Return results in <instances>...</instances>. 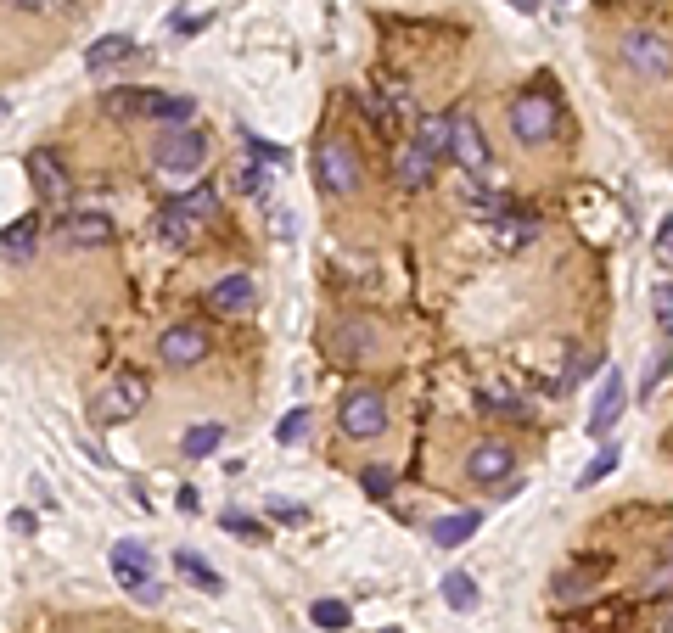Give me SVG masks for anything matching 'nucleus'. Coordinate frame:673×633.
I'll use <instances>...</instances> for the list:
<instances>
[{"label":"nucleus","mask_w":673,"mask_h":633,"mask_svg":"<svg viewBox=\"0 0 673 633\" xmlns=\"http://www.w3.org/2000/svg\"><path fill=\"white\" fill-rule=\"evenodd\" d=\"M107 561H113V583L129 594V600H135V605H158L163 583H158V566H152L146 544H135V538H118Z\"/></svg>","instance_id":"1"},{"label":"nucleus","mask_w":673,"mask_h":633,"mask_svg":"<svg viewBox=\"0 0 673 633\" xmlns=\"http://www.w3.org/2000/svg\"><path fill=\"white\" fill-rule=\"evenodd\" d=\"M561 129V113H556V96L550 90H522L511 101V135L522 146H550Z\"/></svg>","instance_id":"2"},{"label":"nucleus","mask_w":673,"mask_h":633,"mask_svg":"<svg viewBox=\"0 0 673 633\" xmlns=\"http://www.w3.org/2000/svg\"><path fill=\"white\" fill-rule=\"evenodd\" d=\"M141 409H146V376L141 370H118V376L96 393V421L101 426H124V421H135Z\"/></svg>","instance_id":"3"},{"label":"nucleus","mask_w":673,"mask_h":633,"mask_svg":"<svg viewBox=\"0 0 673 633\" xmlns=\"http://www.w3.org/2000/svg\"><path fill=\"white\" fill-rule=\"evenodd\" d=\"M315 180H320V191H331V197H354V191H359L354 146L337 141V135H326V141L315 146Z\"/></svg>","instance_id":"4"},{"label":"nucleus","mask_w":673,"mask_h":633,"mask_svg":"<svg viewBox=\"0 0 673 633\" xmlns=\"http://www.w3.org/2000/svg\"><path fill=\"white\" fill-rule=\"evenodd\" d=\"M158 169L163 174H197L202 163H208V135H202L197 124H174L158 135Z\"/></svg>","instance_id":"5"},{"label":"nucleus","mask_w":673,"mask_h":633,"mask_svg":"<svg viewBox=\"0 0 673 633\" xmlns=\"http://www.w3.org/2000/svg\"><path fill=\"white\" fill-rule=\"evenodd\" d=\"M337 421H343L348 437H382V426H387L382 393H376V387H354V393L337 404Z\"/></svg>","instance_id":"6"},{"label":"nucleus","mask_w":673,"mask_h":633,"mask_svg":"<svg viewBox=\"0 0 673 633\" xmlns=\"http://www.w3.org/2000/svg\"><path fill=\"white\" fill-rule=\"evenodd\" d=\"M623 62H629L640 79H668V73H673V45L662 40V34L634 29L629 40H623Z\"/></svg>","instance_id":"7"},{"label":"nucleus","mask_w":673,"mask_h":633,"mask_svg":"<svg viewBox=\"0 0 673 633\" xmlns=\"http://www.w3.org/2000/svg\"><path fill=\"white\" fill-rule=\"evenodd\" d=\"M158 359L169 370L202 365V359H208V331H202V325H169V331L158 337Z\"/></svg>","instance_id":"8"},{"label":"nucleus","mask_w":673,"mask_h":633,"mask_svg":"<svg viewBox=\"0 0 673 633\" xmlns=\"http://www.w3.org/2000/svg\"><path fill=\"white\" fill-rule=\"evenodd\" d=\"M359 113L371 118V129H382V135H393V129L404 124V118L416 113V101H410V90L404 85H393V90H359Z\"/></svg>","instance_id":"9"},{"label":"nucleus","mask_w":673,"mask_h":633,"mask_svg":"<svg viewBox=\"0 0 673 633\" xmlns=\"http://www.w3.org/2000/svg\"><path fill=\"white\" fill-rule=\"evenodd\" d=\"M449 157H455L466 174L488 169V141H483V124H477V118H449Z\"/></svg>","instance_id":"10"},{"label":"nucleus","mask_w":673,"mask_h":633,"mask_svg":"<svg viewBox=\"0 0 673 633\" xmlns=\"http://www.w3.org/2000/svg\"><path fill=\"white\" fill-rule=\"evenodd\" d=\"M57 236L62 247H107L113 241V219L107 213H62Z\"/></svg>","instance_id":"11"},{"label":"nucleus","mask_w":673,"mask_h":633,"mask_svg":"<svg viewBox=\"0 0 673 633\" xmlns=\"http://www.w3.org/2000/svg\"><path fill=\"white\" fill-rule=\"evenodd\" d=\"M331 353H337L343 365H371V359H376V331H371L365 320L337 325V337H331Z\"/></svg>","instance_id":"12"},{"label":"nucleus","mask_w":673,"mask_h":633,"mask_svg":"<svg viewBox=\"0 0 673 633\" xmlns=\"http://www.w3.org/2000/svg\"><path fill=\"white\" fill-rule=\"evenodd\" d=\"M29 180H34V191L40 197H68V169H62V157L51 152V146H34L29 152Z\"/></svg>","instance_id":"13"},{"label":"nucleus","mask_w":673,"mask_h":633,"mask_svg":"<svg viewBox=\"0 0 673 633\" xmlns=\"http://www.w3.org/2000/svg\"><path fill=\"white\" fill-rule=\"evenodd\" d=\"M511 465H516V454L505 449L500 437H488V443H477V449H472L466 471H472V482H505V477H511Z\"/></svg>","instance_id":"14"},{"label":"nucleus","mask_w":673,"mask_h":633,"mask_svg":"<svg viewBox=\"0 0 673 633\" xmlns=\"http://www.w3.org/2000/svg\"><path fill=\"white\" fill-rule=\"evenodd\" d=\"M617 415H623V370H606L601 398H595V409H589V437H606L617 426Z\"/></svg>","instance_id":"15"},{"label":"nucleus","mask_w":673,"mask_h":633,"mask_svg":"<svg viewBox=\"0 0 673 633\" xmlns=\"http://www.w3.org/2000/svg\"><path fill=\"white\" fill-rule=\"evenodd\" d=\"M197 225H202V219H191V213H186V202H180V197H174V202H163V208H158V219H152V230H158V236L169 241V247H191Z\"/></svg>","instance_id":"16"},{"label":"nucleus","mask_w":673,"mask_h":633,"mask_svg":"<svg viewBox=\"0 0 673 633\" xmlns=\"http://www.w3.org/2000/svg\"><path fill=\"white\" fill-rule=\"evenodd\" d=\"M208 309L225 314V320L247 314V309H253V281H247V275H225V281H219L214 292H208Z\"/></svg>","instance_id":"17"},{"label":"nucleus","mask_w":673,"mask_h":633,"mask_svg":"<svg viewBox=\"0 0 673 633\" xmlns=\"http://www.w3.org/2000/svg\"><path fill=\"white\" fill-rule=\"evenodd\" d=\"M477 527H483V516H477V510H460V516H438V521H432L427 538H432L438 549H460L466 538L477 533Z\"/></svg>","instance_id":"18"},{"label":"nucleus","mask_w":673,"mask_h":633,"mask_svg":"<svg viewBox=\"0 0 673 633\" xmlns=\"http://www.w3.org/2000/svg\"><path fill=\"white\" fill-rule=\"evenodd\" d=\"M40 213H23V219H17V225H6L0 230V253L12 258V264H23V258L34 253V241H40Z\"/></svg>","instance_id":"19"},{"label":"nucleus","mask_w":673,"mask_h":633,"mask_svg":"<svg viewBox=\"0 0 673 633\" xmlns=\"http://www.w3.org/2000/svg\"><path fill=\"white\" fill-rule=\"evenodd\" d=\"M141 113L163 118V124H191L197 101H191V96H163V90H141Z\"/></svg>","instance_id":"20"},{"label":"nucleus","mask_w":673,"mask_h":633,"mask_svg":"<svg viewBox=\"0 0 673 633\" xmlns=\"http://www.w3.org/2000/svg\"><path fill=\"white\" fill-rule=\"evenodd\" d=\"M432 169H438V163H432V157L421 152L416 141H410L399 157H393V174H399V185H410V191H421V185L432 180Z\"/></svg>","instance_id":"21"},{"label":"nucleus","mask_w":673,"mask_h":633,"mask_svg":"<svg viewBox=\"0 0 673 633\" xmlns=\"http://www.w3.org/2000/svg\"><path fill=\"white\" fill-rule=\"evenodd\" d=\"M174 572L186 577V583H197L202 594H225V577L202 561V555H191V549H180V555H174Z\"/></svg>","instance_id":"22"},{"label":"nucleus","mask_w":673,"mask_h":633,"mask_svg":"<svg viewBox=\"0 0 673 633\" xmlns=\"http://www.w3.org/2000/svg\"><path fill=\"white\" fill-rule=\"evenodd\" d=\"M124 57H135V40H129V34H107V40H96L85 51V68L90 73H107L113 62H124Z\"/></svg>","instance_id":"23"},{"label":"nucleus","mask_w":673,"mask_h":633,"mask_svg":"<svg viewBox=\"0 0 673 633\" xmlns=\"http://www.w3.org/2000/svg\"><path fill=\"white\" fill-rule=\"evenodd\" d=\"M416 146L432 157V163H444V157H449V118H444V113H427V118H421V124H416Z\"/></svg>","instance_id":"24"},{"label":"nucleus","mask_w":673,"mask_h":633,"mask_svg":"<svg viewBox=\"0 0 673 633\" xmlns=\"http://www.w3.org/2000/svg\"><path fill=\"white\" fill-rule=\"evenodd\" d=\"M477 600H483V589H477L472 572H449L444 577V605H449V611H460V617H466V611H477Z\"/></svg>","instance_id":"25"},{"label":"nucleus","mask_w":673,"mask_h":633,"mask_svg":"<svg viewBox=\"0 0 673 633\" xmlns=\"http://www.w3.org/2000/svg\"><path fill=\"white\" fill-rule=\"evenodd\" d=\"M219 443H225V426L208 421V426H191V432L180 437V454H186V460H208V454H214Z\"/></svg>","instance_id":"26"},{"label":"nucleus","mask_w":673,"mask_h":633,"mask_svg":"<svg viewBox=\"0 0 673 633\" xmlns=\"http://www.w3.org/2000/svg\"><path fill=\"white\" fill-rule=\"evenodd\" d=\"M500 241H505V247H522V241H533V236H539V219H533V213L528 208H522V213H511V208H505L500 213Z\"/></svg>","instance_id":"27"},{"label":"nucleus","mask_w":673,"mask_h":633,"mask_svg":"<svg viewBox=\"0 0 673 633\" xmlns=\"http://www.w3.org/2000/svg\"><path fill=\"white\" fill-rule=\"evenodd\" d=\"M309 622H315V628H326V633H343L348 622H354V611H348L343 600H315V605H309Z\"/></svg>","instance_id":"28"},{"label":"nucleus","mask_w":673,"mask_h":633,"mask_svg":"<svg viewBox=\"0 0 673 633\" xmlns=\"http://www.w3.org/2000/svg\"><path fill=\"white\" fill-rule=\"evenodd\" d=\"M617 465H623V449H617V443H606V449H601V454H595V460L584 465V477H578V488H595V482H601V477H612Z\"/></svg>","instance_id":"29"},{"label":"nucleus","mask_w":673,"mask_h":633,"mask_svg":"<svg viewBox=\"0 0 673 633\" xmlns=\"http://www.w3.org/2000/svg\"><path fill=\"white\" fill-rule=\"evenodd\" d=\"M101 113H113V118H141V90H107V96H101Z\"/></svg>","instance_id":"30"},{"label":"nucleus","mask_w":673,"mask_h":633,"mask_svg":"<svg viewBox=\"0 0 673 633\" xmlns=\"http://www.w3.org/2000/svg\"><path fill=\"white\" fill-rule=\"evenodd\" d=\"M589 589H595V577H589V572H567V577H556V605H573V600H584Z\"/></svg>","instance_id":"31"},{"label":"nucleus","mask_w":673,"mask_h":633,"mask_svg":"<svg viewBox=\"0 0 673 633\" xmlns=\"http://www.w3.org/2000/svg\"><path fill=\"white\" fill-rule=\"evenodd\" d=\"M359 488L371 493V499H387V493H393V471H387V465H365V471H359Z\"/></svg>","instance_id":"32"},{"label":"nucleus","mask_w":673,"mask_h":633,"mask_svg":"<svg viewBox=\"0 0 673 633\" xmlns=\"http://www.w3.org/2000/svg\"><path fill=\"white\" fill-rule=\"evenodd\" d=\"M236 191H242V197H264V191H270V174H264V163H247V169L236 174Z\"/></svg>","instance_id":"33"},{"label":"nucleus","mask_w":673,"mask_h":633,"mask_svg":"<svg viewBox=\"0 0 673 633\" xmlns=\"http://www.w3.org/2000/svg\"><path fill=\"white\" fill-rule=\"evenodd\" d=\"M180 202H186V213H191V219H202V225L219 219V197H214V191H191V197H180Z\"/></svg>","instance_id":"34"},{"label":"nucleus","mask_w":673,"mask_h":633,"mask_svg":"<svg viewBox=\"0 0 673 633\" xmlns=\"http://www.w3.org/2000/svg\"><path fill=\"white\" fill-rule=\"evenodd\" d=\"M225 527L230 533H247V544H264V521H253V516H242V510H225Z\"/></svg>","instance_id":"35"},{"label":"nucleus","mask_w":673,"mask_h":633,"mask_svg":"<svg viewBox=\"0 0 673 633\" xmlns=\"http://www.w3.org/2000/svg\"><path fill=\"white\" fill-rule=\"evenodd\" d=\"M275 437H281V443H298V437H309V409H292V415H281Z\"/></svg>","instance_id":"36"},{"label":"nucleus","mask_w":673,"mask_h":633,"mask_svg":"<svg viewBox=\"0 0 673 633\" xmlns=\"http://www.w3.org/2000/svg\"><path fill=\"white\" fill-rule=\"evenodd\" d=\"M668 370H673V353H657V359H651V365H645V381H640V393L651 398L662 387V381H668Z\"/></svg>","instance_id":"37"},{"label":"nucleus","mask_w":673,"mask_h":633,"mask_svg":"<svg viewBox=\"0 0 673 633\" xmlns=\"http://www.w3.org/2000/svg\"><path fill=\"white\" fill-rule=\"evenodd\" d=\"M640 589H645V594H657V600H662V594H673V561L651 566V572H645V583H640Z\"/></svg>","instance_id":"38"},{"label":"nucleus","mask_w":673,"mask_h":633,"mask_svg":"<svg viewBox=\"0 0 673 633\" xmlns=\"http://www.w3.org/2000/svg\"><path fill=\"white\" fill-rule=\"evenodd\" d=\"M651 309H657V325L673 337V286H651Z\"/></svg>","instance_id":"39"},{"label":"nucleus","mask_w":673,"mask_h":633,"mask_svg":"<svg viewBox=\"0 0 673 633\" xmlns=\"http://www.w3.org/2000/svg\"><path fill=\"white\" fill-rule=\"evenodd\" d=\"M242 146H247V152L258 157V163H281V157H287V152H281V146H270V141H264V135H253V129H242Z\"/></svg>","instance_id":"40"},{"label":"nucleus","mask_w":673,"mask_h":633,"mask_svg":"<svg viewBox=\"0 0 673 633\" xmlns=\"http://www.w3.org/2000/svg\"><path fill=\"white\" fill-rule=\"evenodd\" d=\"M657 258H668V264H673V213L657 225Z\"/></svg>","instance_id":"41"},{"label":"nucleus","mask_w":673,"mask_h":633,"mask_svg":"<svg viewBox=\"0 0 673 633\" xmlns=\"http://www.w3.org/2000/svg\"><path fill=\"white\" fill-rule=\"evenodd\" d=\"M6 521H12V533H23V538H29L34 527H40V516H34V510H12Z\"/></svg>","instance_id":"42"},{"label":"nucleus","mask_w":673,"mask_h":633,"mask_svg":"<svg viewBox=\"0 0 673 633\" xmlns=\"http://www.w3.org/2000/svg\"><path fill=\"white\" fill-rule=\"evenodd\" d=\"M270 516L275 521H303V510L298 505H270Z\"/></svg>","instance_id":"43"},{"label":"nucleus","mask_w":673,"mask_h":633,"mask_svg":"<svg viewBox=\"0 0 673 633\" xmlns=\"http://www.w3.org/2000/svg\"><path fill=\"white\" fill-rule=\"evenodd\" d=\"M6 6H23V12H45L51 0H6Z\"/></svg>","instance_id":"44"},{"label":"nucleus","mask_w":673,"mask_h":633,"mask_svg":"<svg viewBox=\"0 0 673 633\" xmlns=\"http://www.w3.org/2000/svg\"><path fill=\"white\" fill-rule=\"evenodd\" d=\"M516 12H539V0H511Z\"/></svg>","instance_id":"45"},{"label":"nucleus","mask_w":673,"mask_h":633,"mask_svg":"<svg viewBox=\"0 0 673 633\" xmlns=\"http://www.w3.org/2000/svg\"><path fill=\"white\" fill-rule=\"evenodd\" d=\"M382 633H399V628H382Z\"/></svg>","instance_id":"46"},{"label":"nucleus","mask_w":673,"mask_h":633,"mask_svg":"<svg viewBox=\"0 0 673 633\" xmlns=\"http://www.w3.org/2000/svg\"><path fill=\"white\" fill-rule=\"evenodd\" d=\"M0 113H6V107H0Z\"/></svg>","instance_id":"47"},{"label":"nucleus","mask_w":673,"mask_h":633,"mask_svg":"<svg viewBox=\"0 0 673 633\" xmlns=\"http://www.w3.org/2000/svg\"><path fill=\"white\" fill-rule=\"evenodd\" d=\"M0 6H6V0H0Z\"/></svg>","instance_id":"48"}]
</instances>
